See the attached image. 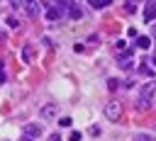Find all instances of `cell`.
Returning a JSON list of instances; mask_svg holds the SVG:
<instances>
[{"instance_id":"6da1fadb","label":"cell","mask_w":156,"mask_h":141,"mask_svg":"<svg viewBox=\"0 0 156 141\" xmlns=\"http://www.w3.org/2000/svg\"><path fill=\"white\" fill-rule=\"evenodd\" d=\"M154 95H156V83L149 80L146 85L139 88V97H136V109H149L151 102H154Z\"/></svg>"},{"instance_id":"7a4b0ae2","label":"cell","mask_w":156,"mask_h":141,"mask_svg":"<svg viewBox=\"0 0 156 141\" xmlns=\"http://www.w3.org/2000/svg\"><path fill=\"white\" fill-rule=\"evenodd\" d=\"M105 117H107L110 122H119V117H122V105H119V102H107V105H105Z\"/></svg>"},{"instance_id":"3957f363","label":"cell","mask_w":156,"mask_h":141,"mask_svg":"<svg viewBox=\"0 0 156 141\" xmlns=\"http://www.w3.org/2000/svg\"><path fill=\"white\" fill-rule=\"evenodd\" d=\"M63 10H66V5H61V2H54V5H49V12H46V19H51V22H56V19H61V17H63Z\"/></svg>"},{"instance_id":"277c9868","label":"cell","mask_w":156,"mask_h":141,"mask_svg":"<svg viewBox=\"0 0 156 141\" xmlns=\"http://www.w3.org/2000/svg\"><path fill=\"white\" fill-rule=\"evenodd\" d=\"M39 134H41V126H39V124H27V126H24V136H27V139H37Z\"/></svg>"},{"instance_id":"5b68a950","label":"cell","mask_w":156,"mask_h":141,"mask_svg":"<svg viewBox=\"0 0 156 141\" xmlns=\"http://www.w3.org/2000/svg\"><path fill=\"white\" fill-rule=\"evenodd\" d=\"M117 61H119L122 68H132V51H122V53L117 56Z\"/></svg>"},{"instance_id":"8992f818","label":"cell","mask_w":156,"mask_h":141,"mask_svg":"<svg viewBox=\"0 0 156 141\" xmlns=\"http://www.w3.org/2000/svg\"><path fill=\"white\" fill-rule=\"evenodd\" d=\"M54 117H56V105H44V107H41V119L49 122V119H54Z\"/></svg>"},{"instance_id":"52a82bcc","label":"cell","mask_w":156,"mask_h":141,"mask_svg":"<svg viewBox=\"0 0 156 141\" xmlns=\"http://www.w3.org/2000/svg\"><path fill=\"white\" fill-rule=\"evenodd\" d=\"M154 17H156V2H146V5H144V19L151 22Z\"/></svg>"},{"instance_id":"ba28073f","label":"cell","mask_w":156,"mask_h":141,"mask_svg":"<svg viewBox=\"0 0 156 141\" xmlns=\"http://www.w3.org/2000/svg\"><path fill=\"white\" fill-rule=\"evenodd\" d=\"M22 7L27 10V15H32V17H34V15H37V10H39L41 5H39V2H22Z\"/></svg>"},{"instance_id":"9c48e42d","label":"cell","mask_w":156,"mask_h":141,"mask_svg":"<svg viewBox=\"0 0 156 141\" xmlns=\"http://www.w3.org/2000/svg\"><path fill=\"white\" fill-rule=\"evenodd\" d=\"M136 46H139V49H149V46H151V39H149V36H139V39H136Z\"/></svg>"},{"instance_id":"30bf717a","label":"cell","mask_w":156,"mask_h":141,"mask_svg":"<svg viewBox=\"0 0 156 141\" xmlns=\"http://www.w3.org/2000/svg\"><path fill=\"white\" fill-rule=\"evenodd\" d=\"M107 5H110V0H90V7H95V10L107 7Z\"/></svg>"},{"instance_id":"8fae6325","label":"cell","mask_w":156,"mask_h":141,"mask_svg":"<svg viewBox=\"0 0 156 141\" xmlns=\"http://www.w3.org/2000/svg\"><path fill=\"white\" fill-rule=\"evenodd\" d=\"M80 15H83V10H80L78 5H71V17H73V19H78Z\"/></svg>"},{"instance_id":"7c38bea8","label":"cell","mask_w":156,"mask_h":141,"mask_svg":"<svg viewBox=\"0 0 156 141\" xmlns=\"http://www.w3.org/2000/svg\"><path fill=\"white\" fill-rule=\"evenodd\" d=\"M107 88H110V90L115 92V90L119 88V80H117V78H110V80H107Z\"/></svg>"},{"instance_id":"4fadbf2b","label":"cell","mask_w":156,"mask_h":141,"mask_svg":"<svg viewBox=\"0 0 156 141\" xmlns=\"http://www.w3.org/2000/svg\"><path fill=\"white\" fill-rule=\"evenodd\" d=\"M134 141H154V136H151V134H136Z\"/></svg>"},{"instance_id":"5bb4252c","label":"cell","mask_w":156,"mask_h":141,"mask_svg":"<svg viewBox=\"0 0 156 141\" xmlns=\"http://www.w3.org/2000/svg\"><path fill=\"white\" fill-rule=\"evenodd\" d=\"M139 73H141V75H151L154 70H151V68H149L146 63H141V66H139Z\"/></svg>"},{"instance_id":"9a60e30c","label":"cell","mask_w":156,"mask_h":141,"mask_svg":"<svg viewBox=\"0 0 156 141\" xmlns=\"http://www.w3.org/2000/svg\"><path fill=\"white\" fill-rule=\"evenodd\" d=\"M68 141H80V131H71V136H68Z\"/></svg>"},{"instance_id":"2e32d148","label":"cell","mask_w":156,"mask_h":141,"mask_svg":"<svg viewBox=\"0 0 156 141\" xmlns=\"http://www.w3.org/2000/svg\"><path fill=\"white\" fill-rule=\"evenodd\" d=\"M124 10H127V12H134L136 5H134V2H124Z\"/></svg>"},{"instance_id":"e0dca14e","label":"cell","mask_w":156,"mask_h":141,"mask_svg":"<svg viewBox=\"0 0 156 141\" xmlns=\"http://www.w3.org/2000/svg\"><path fill=\"white\" fill-rule=\"evenodd\" d=\"M22 56H24V61H32V49H29V46H27V49H24V53H22Z\"/></svg>"},{"instance_id":"ac0fdd59","label":"cell","mask_w":156,"mask_h":141,"mask_svg":"<svg viewBox=\"0 0 156 141\" xmlns=\"http://www.w3.org/2000/svg\"><path fill=\"white\" fill-rule=\"evenodd\" d=\"M49 141H63V139H61V134H51V136H49Z\"/></svg>"},{"instance_id":"d6986e66","label":"cell","mask_w":156,"mask_h":141,"mask_svg":"<svg viewBox=\"0 0 156 141\" xmlns=\"http://www.w3.org/2000/svg\"><path fill=\"white\" fill-rule=\"evenodd\" d=\"M0 83H5V70L0 68Z\"/></svg>"},{"instance_id":"ffe728a7","label":"cell","mask_w":156,"mask_h":141,"mask_svg":"<svg viewBox=\"0 0 156 141\" xmlns=\"http://www.w3.org/2000/svg\"><path fill=\"white\" fill-rule=\"evenodd\" d=\"M154 41H156V29H154Z\"/></svg>"},{"instance_id":"44dd1931","label":"cell","mask_w":156,"mask_h":141,"mask_svg":"<svg viewBox=\"0 0 156 141\" xmlns=\"http://www.w3.org/2000/svg\"><path fill=\"white\" fill-rule=\"evenodd\" d=\"M154 66H156V56H154Z\"/></svg>"}]
</instances>
